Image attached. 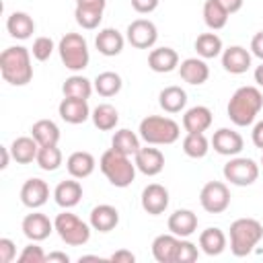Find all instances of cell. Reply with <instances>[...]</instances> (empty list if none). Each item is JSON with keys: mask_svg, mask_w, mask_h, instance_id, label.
<instances>
[{"mask_svg": "<svg viewBox=\"0 0 263 263\" xmlns=\"http://www.w3.org/2000/svg\"><path fill=\"white\" fill-rule=\"evenodd\" d=\"M261 107H263L261 90L257 86H240L232 92L228 107H226V113L234 125L247 127L257 119Z\"/></svg>", "mask_w": 263, "mask_h": 263, "instance_id": "cell-1", "label": "cell"}, {"mask_svg": "<svg viewBox=\"0 0 263 263\" xmlns=\"http://www.w3.org/2000/svg\"><path fill=\"white\" fill-rule=\"evenodd\" d=\"M0 74L12 86H25L33 78L31 51L23 45L6 47L0 53Z\"/></svg>", "mask_w": 263, "mask_h": 263, "instance_id": "cell-2", "label": "cell"}, {"mask_svg": "<svg viewBox=\"0 0 263 263\" xmlns=\"http://www.w3.org/2000/svg\"><path fill=\"white\" fill-rule=\"evenodd\" d=\"M99 168L101 173L107 177V181L113 185V187H129L136 179V162H132V156L127 154H121L117 152L115 148H109L101 154V160H99Z\"/></svg>", "mask_w": 263, "mask_h": 263, "instance_id": "cell-3", "label": "cell"}, {"mask_svg": "<svg viewBox=\"0 0 263 263\" xmlns=\"http://www.w3.org/2000/svg\"><path fill=\"white\" fill-rule=\"evenodd\" d=\"M140 138L150 146H168L175 144L181 136V125L164 115H148L140 121Z\"/></svg>", "mask_w": 263, "mask_h": 263, "instance_id": "cell-4", "label": "cell"}, {"mask_svg": "<svg viewBox=\"0 0 263 263\" xmlns=\"http://www.w3.org/2000/svg\"><path fill=\"white\" fill-rule=\"evenodd\" d=\"M263 238V224L255 218H238L230 224V251L234 257H247Z\"/></svg>", "mask_w": 263, "mask_h": 263, "instance_id": "cell-5", "label": "cell"}, {"mask_svg": "<svg viewBox=\"0 0 263 263\" xmlns=\"http://www.w3.org/2000/svg\"><path fill=\"white\" fill-rule=\"evenodd\" d=\"M58 53L62 64L74 74L82 72L90 62L88 43L80 33H66L58 43Z\"/></svg>", "mask_w": 263, "mask_h": 263, "instance_id": "cell-6", "label": "cell"}, {"mask_svg": "<svg viewBox=\"0 0 263 263\" xmlns=\"http://www.w3.org/2000/svg\"><path fill=\"white\" fill-rule=\"evenodd\" d=\"M53 226H55L58 236L70 247H82L90 238V224L82 222L76 214L68 210H64L62 214L53 218Z\"/></svg>", "mask_w": 263, "mask_h": 263, "instance_id": "cell-7", "label": "cell"}, {"mask_svg": "<svg viewBox=\"0 0 263 263\" xmlns=\"http://www.w3.org/2000/svg\"><path fill=\"white\" fill-rule=\"evenodd\" d=\"M224 179L236 187H249L259 179V164L247 156H230L222 168Z\"/></svg>", "mask_w": 263, "mask_h": 263, "instance_id": "cell-8", "label": "cell"}, {"mask_svg": "<svg viewBox=\"0 0 263 263\" xmlns=\"http://www.w3.org/2000/svg\"><path fill=\"white\" fill-rule=\"evenodd\" d=\"M199 203L208 214H222L230 205V189L222 181H208L199 191Z\"/></svg>", "mask_w": 263, "mask_h": 263, "instance_id": "cell-9", "label": "cell"}, {"mask_svg": "<svg viewBox=\"0 0 263 263\" xmlns=\"http://www.w3.org/2000/svg\"><path fill=\"white\" fill-rule=\"evenodd\" d=\"M125 39L136 49H152L158 41V29L150 18H136L127 25Z\"/></svg>", "mask_w": 263, "mask_h": 263, "instance_id": "cell-10", "label": "cell"}, {"mask_svg": "<svg viewBox=\"0 0 263 263\" xmlns=\"http://www.w3.org/2000/svg\"><path fill=\"white\" fill-rule=\"evenodd\" d=\"M105 6H107V0H76L74 18L82 29L92 31L101 25Z\"/></svg>", "mask_w": 263, "mask_h": 263, "instance_id": "cell-11", "label": "cell"}, {"mask_svg": "<svg viewBox=\"0 0 263 263\" xmlns=\"http://www.w3.org/2000/svg\"><path fill=\"white\" fill-rule=\"evenodd\" d=\"M142 210L150 216H160L168 208V189L160 183H150L144 187L142 197H140Z\"/></svg>", "mask_w": 263, "mask_h": 263, "instance_id": "cell-12", "label": "cell"}, {"mask_svg": "<svg viewBox=\"0 0 263 263\" xmlns=\"http://www.w3.org/2000/svg\"><path fill=\"white\" fill-rule=\"evenodd\" d=\"M210 144H212L214 150H216L218 154H222V156H238L240 150L245 148L242 136H240L238 132L230 129V127H220V129H216Z\"/></svg>", "mask_w": 263, "mask_h": 263, "instance_id": "cell-13", "label": "cell"}, {"mask_svg": "<svg viewBox=\"0 0 263 263\" xmlns=\"http://www.w3.org/2000/svg\"><path fill=\"white\" fill-rule=\"evenodd\" d=\"M49 199V185L39 179V177H33V179H27L21 187V201L25 208L29 210H37L41 205H45Z\"/></svg>", "mask_w": 263, "mask_h": 263, "instance_id": "cell-14", "label": "cell"}, {"mask_svg": "<svg viewBox=\"0 0 263 263\" xmlns=\"http://www.w3.org/2000/svg\"><path fill=\"white\" fill-rule=\"evenodd\" d=\"M21 230H23V234H25L29 240L41 242V240H45V238L55 230V226H53V222H51L45 214L33 212V214H27V216L23 218Z\"/></svg>", "mask_w": 263, "mask_h": 263, "instance_id": "cell-15", "label": "cell"}, {"mask_svg": "<svg viewBox=\"0 0 263 263\" xmlns=\"http://www.w3.org/2000/svg\"><path fill=\"white\" fill-rule=\"evenodd\" d=\"M134 162H136V168H138L142 175H146V177H156V175L162 173V168H164V154H162L158 148L146 144L144 148H140V150L136 152Z\"/></svg>", "mask_w": 263, "mask_h": 263, "instance_id": "cell-16", "label": "cell"}, {"mask_svg": "<svg viewBox=\"0 0 263 263\" xmlns=\"http://www.w3.org/2000/svg\"><path fill=\"white\" fill-rule=\"evenodd\" d=\"M58 113L60 117L70 123V125H78V123H84L88 117H90V109H88V103L84 99H72V97H64L60 107H58Z\"/></svg>", "mask_w": 263, "mask_h": 263, "instance_id": "cell-17", "label": "cell"}, {"mask_svg": "<svg viewBox=\"0 0 263 263\" xmlns=\"http://www.w3.org/2000/svg\"><path fill=\"white\" fill-rule=\"evenodd\" d=\"M222 68L230 74H245L251 68V51L242 45H230L222 51Z\"/></svg>", "mask_w": 263, "mask_h": 263, "instance_id": "cell-18", "label": "cell"}, {"mask_svg": "<svg viewBox=\"0 0 263 263\" xmlns=\"http://www.w3.org/2000/svg\"><path fill=\"white\" fill-rule=\"evenodd\" d=\"M53 199L64 210H70V208L78 205L80 199H82V185H80V181L74 179V177L66 179V181H60L55 185V189H53Z\"/></svg>", "mask_w": 263, "mask_h": 263, "instance_id": "cell-19", "label": "cell"}, {"mask_svg": "<svg viewBox=\"0 0 263 263\" xmlns=\"http://www.w3.org/2000/svg\"><path fill=\"white\" fill-rule=\"evenodd\" d=\"M95 45L99 49V53L107 55V58H115L123 51V45H125V37L113 29V27H107V29H101L95 37Z\"/></svg>", "mask_w": 263, "mask_h": 263, "instance_id": "cell-20", "label": "cell"}, {"mask_svg": "<svg viewBox=\"0 0 263 263\" xmlns=\"http://www.w3.org/2000/svg\"><path fill=\"white\" fill-rule=\"evenodd\" d=\"M148 68L158 74H168L179 68V53L173 47H154L148 53Z\"/></svg>", "mask_w": 263, "mask_h": 263, "instance_id": "cell-21", "label": "cell"}, {"mask_svg": "<svg viewBox=\"0 0 263 263\" xmlns=\"http://www.w3.org/2000/svg\"><path fill=\"white\" fill-rule=\"evenodd\" d=\"M179 74L187 84L199 86L203 82H208L210 78V66L205 64L203 58H187L179 64Z\"/></svg>", "mask_w": 263, "mask_h": 263, "instance_id": "cell-22", "label": "cell"}, {"mask_svg": "<svg viewBox=\"0 0 263 263\" xmlns=\"http://www.w3.org/2000/svg\"><path fill=\"white\" fill-rule=\"evenodd\" d=\"M212 121H214V115L205 105H195L187 109L183 115V127L187 134H203L205 129H210Z\"/></svg>", "mask_w": 263, "mask_h": 263, "instance_id": "cell-23", "label": "cell"}, {"mask_svg": "<svg viewBox=\"0 0 263 263\" xmlns=\"http://www.w3.org/2000/svg\"><path fill=\"white\" fill-rule=\"evenodd\" d=\"M88 224H90L92 230L111 232V230L119 224V212H117V208H113V205H109V203L95 205V208L90 210Z\"/></svg>", "mask_w": 263, "mask_h": 263, "instance_id": "cell-24", "label": "cell"}, {"mask_svg": "<svg viewBox=\"0 0 263 263\" xmlns=\"http://www.w3.org/2000/svg\"><path fill=\"white\" fill-rule=\"evenodd\" d=\"M181 238L175 236L173 232L168 234H158L152 240V257L158 263H177V251H179Z\"/></svg>", "mask_w": 263, "mask_h": 263, "instance_id": "cell-25", "label": "cell"}, {"mask_svg": "<svg viewBox=\"0 0 263 263\" xmlns=\"http://www.w3.org/2000/svg\"><path fill=\"white\" fill-rule=\"evenodd\" d=\"M168 230L179 236V238H187L191 236L195 230H197V216L195 212L191 210H175L171 216H168V222H166Z\"/></svg>", "mask_w": 263, "mask_h": 263, "instance_id": "cell-26", "label": "cell"}, {"mask_svg": "<svg viewBox=\"0 0 263 263\" xmlns=\"http://www.w3.org/2000/svg\"><path fill=\"white\" fill-rule=\"evenodd\" d=\"M95 166H97V160L86 150H76L66 160V168H68L70 177H74V179H86V177H90L95 173Z\"/></svg>", "mask_w": 263, "mask_h": 263, "instance_id": "cell-27", "label": "cell"}, {"mask_svg": "<svg viewBox=\"0 0 263 263\" xmlns=\"http://www.w3.org/2000/svg\"><path fill=\"white\" fill-rule=\"evenodd\" d=\"M6 31H8L10 37L25 41L35 33V21L31 18V14H27L23 10H14L6 18Z\"/></svg>", "mask_w": 263, "mask_h": 263, "instance_id": "cell-28", "label": "cell"}, {"mask_svg": "<svg viewBox=\"0 0 263 263\" xmlns=\"http://www.w3.org/2000/svg\"><path fill=\"white\" fill-rule=\"evenodd\" d=\"M10 148V154L12 158L18 162V164H31L33 160H37V152H39V144L33 136H21V138H14L12 144L8 146Z\"/></svg>", "mask_w": 263, "mask_h": 263, "instance_id": "cell-29", "label": "cell"}, {"mask_svg": "<svg viewBox=\"0 0 263 263\" xmlns=\"http://www.w3.org/2000/svg\"><path fill=\"white\" fill-rule=\"evenodd\" d=\"M158 105L164 113H181L187 105V92L181 86H166L158 95Z\"/></svg>", "mask_w": 263, "mask_h": 263, "instance_id": "cell-30", "label": "cell"}, {"mask_svg": "<svg viewBox=\"0 0 263 263\" xmlns=\"http://www.w3.org/2000/svg\"><path fill=\"white\" fill-rule=\"evenodd\" d=\"M226 242H228L226 234L222 232V228H216V226H210L199 234V249L210 257L220 255L226 249Z\"/></svg>", "mask_w": 263, "mask_h": 263, "instance_id": "cell-31", "label": "cell"}, {"mask_svg": "<svg viewBox=\"0 0 263 263\" xmlns=\"http://www.w3.org/2000/svg\"><path fill=\"white\" fill-rule=\"evenodd\" d=\"M92 90H95V84L88 78H84L82 74H72L62 84L64 97H72V99H84V101H88L90 95H92Z\"/></svg>", "mask_w": 263, "mask_h": 263, "instance_id": "cell-32", "label": "cell"}, {"mask_svg": "<svg viewBox=\"0 0 263 263\" xmlns=\"http://www.w3.org/2000/svg\"><path fill=\"white\" fill-rule=\"evenodd\" d=\"M90 119H92V123H95L97 129H101V132H111V129H115L117 123H119V113H117V109H115L111 103H101V105H97V107L92 109Z\"/></svg>", "mask_w": 263, "mask_h": 263, "instance_id": "cell-33", "label": "cell"}, {"mask_svg": "<svg viewBox=\"0 0 263 263\" xmlns=\"http://www.w3.org/2000/svg\"><path fill=\"white\" fill-rule=\"evenodd\" d=\"M31 136L39 146H55L60 142V127L51 119H39L31 125Z\"/></svg>", "mask_w": 263, "mask_h": 263, "instance_id": "cell-34", "label": "cell"}, {"mask_svg": "<svg viewBox=\"0 0 263 263\" xmlns=\"http://www.w3.org/2000/svg\"><path fill=\"white\" fill-rule=\"evenodd\" d=\"M140 134L123 127V129H117L111 138V148H115L117 152L121 154H127V156H136V152L142 148L140 146Z\"/></svg>", "mask_w": 263, "mask_h": 263, "instance_id": "cell-35", "label": "cell"}, {"mask_svg": "<svg viewBox=\"0 0 263 263\" xmlns=\"http://www.w3.org/2000/svg\"><path fill=\"white\" fill-rule=\"evenodd\" d=\"M228 10L218 2V0H205L203 2V23L208 25V29L218 31L224 29L228 23Z\"/></svg>", "mask_w": 263, "mask_h": 263, "instance_id": "cell-36", "label": "cell"}, {"mask_svg": "<svg viewBox=\"0 0 263 263\" xmlns=\"http://www.w3.org/2000/svg\"><path fill=\"white\" fill-rule=\"evenodd\" d=\"M92 84H95V92L101 95V97H105V99L115 97L121 90V86H123L121 76L117 72H111V70L97 74V78L92 80Z\"/></svg>", "mask_w": 263, "mask_h": 263, "instance_id": "cell-37", "label": "cell"}, {"mask_svg": "<svg viewBox=\"0 0 263 263\" xmlns=\"http://www.w3.org/2000/svg\"><path fill=\"white\" fill-rule=\"evenodd\" d=\"M195 51H197V55L203 58V60L218 58V55H222V51H224L222 39H220L216 33H201V35H197V39H195Z\"/></svg>", "mask_w": 263, "mask_h": 263, "instance_id": "cell-38", "label": "cell"}, {"mask_svg": "<svg viewBox=\"0 0 263 263\" xmlns=\"http://www.w3.org/2000/svg\"><path fill=\"white\" fill-rule=\"evenodd\" d=\"M210 150V140L205 134H187L183 138V152L189 158H203Z\"/></svg>", "mask_w": 263, "mask_h": 263, "instance_id": "cell-39", "label": "cell"}, {"mask_svg": "<svg viewBox=\"0 0 263 263\" xmlns=\"http://www.w3.org/2000/svg\"><path fill=\"white\" fill-rule=\"evenodd\" d=\"M41 171H47V173H53L60 168L62 164V150L55 146H39V152H37V160Z\"/></svg>", "mask_w": 263, "mask_h": 263, "instance_id": "cell-40", "label": "cell"}, {"mask_svg": "<svg viewBox=\"0 0 263 263\" xmlns=\"http://www.w3.org/2000/svg\"><path fill=\"white\" fill-rule=\"evenodd\" d=\"M53 49H55V45H53V39H51V37H45V35H41V37H37V39L33 41V47H31V55H33L37 62H45V60H49V55L53 53Z\"/></svg>", "mask_w": 263, "mask_h": 263, "instance_id": "cell-41", "label": "cell"}, {"mask_svg": "<svg viewBox=\"0 0 263 263\" xmlns=\"http://www.w3.org/2000/svg\"><path fill=\"white\" fill-rule=\"evenodd\" d=\"M45 261H47V255L35 240H31L27 247H23V251L18 255V263H45Z\"/></svg>", "mask_w": 263, "mask_h": 263, "instance_id": "cell-42", "label": "cell"}, {"mask_svg": "<svg viewBox=\"0 0 263 263\" xmlns=\"http://www.w3.org/2000/svg\"><path fill=\"white\" fill-rule=\"evenodd\" d=\"M197 257H199L197 247H195L191 240L181 238V242H179V251H177V263H193Z\"/></svg>", "mask_w": 263, "mask_h": 263, "instance_id": "cell-43", "label": "cell"}, {"mask_svg": "<svg viewBox=\"0 0 263 263\" xmlns=\"http://www.w3.org/2000/svg\"><path fill=\"white\" fill-rule=\"evenodd\" d=\"M16 257V245L10 238H0V263H10Z\"/></svg>", "mask_w": 263, "mask_h": 263, "instance_id": "cell-44", "label": "cell"}, {"mask_svg": "<svg viewBox=\"0 0 263 263\" xmlns=\"http://www.w3.org/2000/svg\"><path fill=\"white\" fill-rule=\"evenodd\" d=\"M132 2V8L140 14H150L158 8V2L160 0H129Z\"/></svg>", "mask_w": 263, "mask_h": 263, "instance_id": "cell-45", "label": "cell"}, {"mask_svg": "<svg viewBox=\"0 0 263 263\" xmlns=\"http://www.w3.org/2000/svg\"><path fill=\"white\" fill-rule=\"evenodd\" d=\"M109 261H113V263H134L136 261V255L132 251H127V249H119V251H115L109 257Z\"/></svg>", "mask_w": 263, "mask_h": 263, "instance_id": "cell-46", "label": "cell"}, {"mask_svg": "<svg viewBox=\"0 0 263 263\" xmlns=\"http://www.w3.org/2000/svg\"><path fill=\"white\" fill-rule=\"evenodd\" d=\"M251 53L263 62V31L253 35V39H251Z\"/></svg>", "mask_w": 263, "mask_h": 263, "instance_id": "cell-47", "label": "cell"}, {"mask_svg": "<svg viewBox=\"0 0 263 263\" xmlns=\"http://www.w3.org/2000/svg\"><path fill=\"white\" fill-rule=\"evenodd\" d=\"M251 140H253V144H255L257 148H261V150H263V119H261V121H257V123L253 125Z\"/></svg>", "mask_w": 263, "mask_h": 263, "instance_id": "cell-48", "label": "cell"}, {"mask_svg": "<svg viewBox=\"0 0 263 263\" xmlns=\"http://www.w3.org/2000/svg\"><path fill=\"white\" fill-rule=\"evenodd\" d=\"M218 2L228 10V14H234V12H238L242 8V2L245 0H218Z\"/></svg>", "mask_w": 263, "mask_h": 263, "instance_id": "cell-49", "label": "cell"}, {"mask_svg": "<svg viewBox=\"0 0 263 263\" xmlns=\"http://www.w3.org/2000/svg\"><path fill=\"white\" fill-rule=\"evenodd\" d=\"M53 261H60V263H68V261H70V257H68L66 253L53 251V253H49V255H47V263H53Z\"/></svg>", "mask_w": 263, "mask_h": 263, "instance_id": "cell-50", "label": "cell"}, {"mask_svg": "<svg viewBox=\"0 0 263 263\" xmlns=\"http://www.w3.org/2000/svg\"><path fill=\"white\" fill-rule=\"evenodd\" d=\"M0 152H2V164H0V168H6L8 166V160H10V148H6V146H2L0 148Z\"/></svg>", "mask_w": 263, "mask_h": 263, "instance_id": "cell-51", "label": "cell"}, {"mask_svg": "<svg viewBox=\"0 0 263 263\" xmlns=\"http://www.w3.org/2000/svg\"><path fill=\"white\" fill-rule=\"evenodd\" d=\"M253 76H255V82L259 84V86H263V62L255 68V72H253Z\"/></svg>", "mask_w": 263, "mask_h": 263, "instance_id": "cell-52", "label": "cell"}, {"mask_svg": "<svg viewBox=\"0 0 263 263\" xmlns=\"http://www.w3.org/2000/svg\"><path fill=\"white\" fill-rule=\"evenodd\" d=\"M261 166H263V156H261Z\"/></svg>", "mask_w": 263, "mask_h": 263, "instance_id": "cell-53", "label": "cell"}]
</instances>
